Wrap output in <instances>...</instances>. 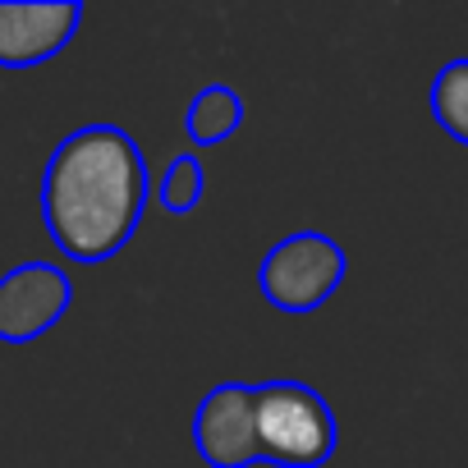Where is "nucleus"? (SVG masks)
I'll use <instances>...</instances> for the list:
<instances>
[{"instance_id": "f257e3e1", "label": "nucleus", "mask_w": 468, "mask_h": 468, "mask_svg": "<svg viewBox=\"0 0 468 468\" xmlns=\"http://www.w3.org/2000/svg\"><path fill=\"white\" fill-rule=\"evenodd\" d=\"M152 170L120 124H83L65 133L42 170V225L51 244L83 267L111 262L147 211Z\"/></svg>"}, {"instance_id": "f03ea898", "label": "nucleus", "mask_w": 468, "mask_h": 468, "mask_svg": "<svg viewBox=\"0 0 468 468\" xmlns=\"http://www.w3.org/2000/svg\"><path fill=\"white\" fill-rule=\"evenodd\" d=\"M258 445L262 463L276 468H322L340 450V427L322 390L308 381H258Z\"/></svg>"}, {"instance_id": "7ed1b4c3", "label": "nucleus", "mask_w": 468, "mask_h": 468, "mask_svg": "<svg viewBox=\"0 0 468 468\" xmlns=\"http://www.w3.org/2000/svg\"><path fill=\"white\" fill-rule=\"evenodd\" d=\"M349 258L322 229H294L276 239L258 267V285L271 308L281 313H317L345 285Z\"/></svg>"}, {"instance_id": "20e7f679", "label": "nucleus", "mask_w": 468, "mask_h": 468, "mask_svg": "<svg viewBox=\"0 0 468 468\" xmlns=\"http://www.w3.org/2000/svg\"><path fill=\"white\" fill-rule=\"evenodd\" d=\"M74 308V281L56 262H19L0 276V340L33 345Z\"/></svg>"}, {"instance_id": "39448f33", "label": "nucleus", "mask_w": 468, "mask_h": 468, "mask_svg": "<svg viewBox=\"0 0 468 468\" xmlns=\"http://www.w3.org/2000/svg\"><path fill=\"white\" fill-rule=\"evenodd\" d=\"M193 445H197L202 463H211V468H249V463H262L253 386H244V381L211 386L197 399V413H193Z\"/></svg>"}, {"instance_id": "423d86ee", "label": "nucleus", "mask_w": 468, "mask_h": 468, "mask_svg": "<svg viewBox=\"0 0 468 468\" xmlns=\"http://www.w3.org/2000/svg\"><path fill=\"white\" fill-rule=\"evenodd\" d=\"M83 24L79 0H0V69L56 60Z\"/></svg>"}, {"instance_id": "0eeeda50", "label": "nucleus", "mask_w": 468, "mask_h": 468, "mask_svg": "<svg viewBox=\"0 0 468 468\" xmlns=\"http://www.w3.org/2000/svg\"><path fill=\"white\" fill-rule=\"evenodd\" d=\"M244 124V97L229 83H207L193 92L188 111H184V129L197 147H216L225 138H234Z\"/></svg>"}, {"instance_id": "6e6552de", "label": "nucleus", "mask_w": 468, "mask_h": 468, "mask_svg": "<svg viewBox=\"0 0 468 468\" xmlns=\"http://www.w3.org/2000/svg\"><path fill=\"white\" fill-rule=\"evenodd\" d=\"M427 101H431V120H436L454 143L468 147V56L441 65V74L431 79Z\"/></svg>"}, {"instance_id": "1a4fd4ad", "label": "nucleus", "mask_w": 468, "mask_h": 468, "mask_svg": "<svg viewBox=\"0 0 468 468\" xmlns=\"http://www.w3.org/2000/svg\"><path fill=\"white\" fill-rule=\"evenodd\" d=\"M152 193H156L161 211H170V216H188V211L202 202V193H207V170H202V161H197L193 152L175 156V161L161 170V179L152 184Z\"/></svg>"}]
</instances>
